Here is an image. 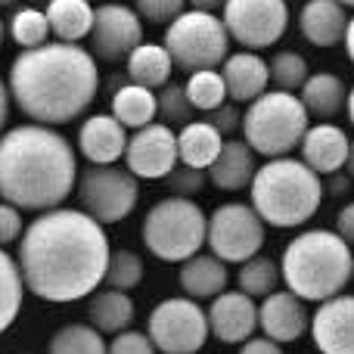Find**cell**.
I'll return each mask as SVG.
<instances>
[{"label": "cell", "instance_id": "cell-1", "mask_svg": "<svg viewBox=\"0 0 354 354\" xmlns=\"http://www.w3.org/2000/svg\"><path fill=\"white\" fill-rule=\"evenodd\" d=\"M109 236L81 208L56 205L37 212V218L19 236L16 264L22 286L53 305L81 301L103 286L109 264Z\"/></svg>", "mask_w": 354, "mask_h": 354}, {"label": "cell", "instance_id": "cell-2", "mask_svg": "<svg viewBox=\"0 0 354 354\" xmlns=\"http://www.w3.org/2000/svg\"><path fill=\"white\" fill-rule=\"evenodd\" d=\"M6 91L35 124L59 128L91 109L100 93V68L81 44L47 41L12 59Z\"/></svg>", "mask_w": 354, "mask_h": 354}, {"label": "cell", "instance_id": "cell-3", "mask_svg": "<svg viewBox=\"0 0 354 354\" xmlns=\"http://www.w3.org/2000/svg\"><path fill=\"white\" fill-rule=\"evenodd\" d=\"M75 147L47 124H19L0 134V199L19 212H47L72 196Z\"/></svg>", "mask_w": 354, "mask_h": 354}, {"label": "cell", "instance_id": "cell-4", "mask_svg": "<svg viewBox=\"0 0 354 354\" xmlns=\"http://www.w3.org/2000/svg\"><path fill=\"white\" fill-rule=\"evenodd\" d=\"M351 245L336 230H301L280 255V280L301 301H326L351 283Z\"/></svg>", "mask_w": 354, "mask_h": 354}, {"label": "cell", "instance_id": "cell-5", "mask_svg": "<svg viewBox=\"0 0 354 354\" xmlns=\"http://www.w3.org/2000/svg\"><path fill=\"white\" fill-rule=\"evenodd\" d=\"M249 205L264 227H301L324 205L320 174L301 159H268L249 180Z\"/></svg>", "mask_w": 354, "mask_h": 354}, {"label": "cell", "instance_id": "cell-6", "mask_svg": "<svg viewBox=\"0 0 354 354\" xmlns=\"http://www.w3.org/2000/svg\"><path fill=\"white\" fill-rule=\"evenodd\" d=\"M305 106L299 103L295 93L283 91H264L255 97L243 112L239 134L249 143V149L264 159H280L299 149L305 131L311 128Z\"/></svg>", "mask_w": 354, "mask_h": 354}, {"label": "cell", "instance_id": "cell-7", "mask_svg": "<svg viewBox=\"0 0 354 354\" xmlns=\"http://www.w3.org/2000/svg\"><path fill=\"white\" fill-rule=\"evenodd\" d=\"M205 218L199 202L183 196H165L153 202L143 218V245L159 261L180 264L205 245Z\"/></svg>", "mask_w": 354, "mask_h": 354}, {"label": "cell", "instance_id": "cell-8", "mask_svg": "<svg viewBox=\"0 0 354 354\" xmlns=\"http://www.w3.org/2000/svg\"><path fill=\"white\" fill-rule=\"evenodd\" d=\"M174 68L180 72H202L218 68L230 53V37L224 31V22L214 12L183 10L165 28V44Z\"/></svg>", "mask_w": 354, "mask_h": 354}, {"label": "cell", "instance_id": "cell-9", "mask_svg": "<svg viewBox=\"0 0 354 354\" xmlns=\"http://www.w3.org/2000/svg\"><path fill=\"white\" fill-rule=\"evenodd\" d=\"M75 189H78L81 212L91 214L103 227L124 221L140 199V180L118 162L115 165H87L84 171H78Z\"/></svg>", "mask_w": 354, "mask_h": 354}, {"label": "cell", "instance_id": "cell-10", "mask_svg": "<svg viewBox=\"0 0 354 354\" xmlns=\"http://www.w3.org/2000/svg\"><path fill=\"white\" fill-rule=\"evenodd\" d=\"M147 336L159 354H199L208 342L205 308L187 295L162 299L149 311Z\"/></svg>", "mask_w": 354, "mask_h": 354}, {"label": "cell", "instance_id": "cell-11", "mask_svg": "<svg viewBox=\"0 0 354 354\" xmlns=\"http://www.w3.org/2000/svg\"><path fill=\"white\" fill-rule=\"evenodd\" d=\"M205 245L224 264H243L264 245V221L249 202H224L205 218Z\"/></svg>", "mask_w": 354, "mask_h": 354}, {"label": "cell", "instance_id": "cell-12", "mask_svg": "<svg viewBox=\"0 0 354 354\" xmlns=\"http://www.w3.org/2000/svg\"><path fill=\"white\" fill-rule=\"evenodd\" d=\"M221 22L230 41L245 50L274 47L289 28L286 0H227L221 6Z\"/></svg>", "mask_w": 354, "mask_h": 354}, {"label": "cell", "instance_id": "cell-13", "mask_svg": "<svg viewBox=\"0 0 354 354\" xmlns=\"http://www.w3.org/2000/svg\"><path fill=\"white\" fill-rule=\"evenodd\" d=\"M91 56L100 62H124L128 53L143 41V22L134 6L103 3L93 6L91 25Z\"/></svg>", "mask_w": 354, "mask_h": 354}, {"label": "cell", "instance_id": "cell-14", "mask_svg": "<svg viewBox=\"0 0 354 354\" xmlns=\"http://www.w3.org/2000/svg\"><path fill=\"white\" fill-rule=\"evenodd\" d=\"M124 168L137 180H165L168 171L177 165V137L168 124L149 122L128 134L124 143Z\"/></svg>", "mask_w": 354, "mask_h": 354}, {"label": "cell", "instance_id": "cell-15", "mask_svg": "<svg viewBox=\"0 0 354 354\" xmlns=\"http://www.w3.org/2000/svg\"><path fill=\"white\" fill-rule=\"evenodd\" d=\"M208 336H214L224 345H243L258 330V305L239 289H224L214 295L205 311Z\"/></svg>", "mask_w": 354, "mask_h": 354}, {"label": "cell", "instance_id": "cell-16", "mask_svg": "<svg viewBox=\"0 0 354 354\" xmlns=\"http://www.w3.org/2000/svg\"><path fill=\"white\" fill-rule=\"evenodd\" d=\"M320 354H354V295H333L320 301L308 320Z\"/></svg>", "mask_w": 354, "mask_h": 354}, {"label": "cell", "instance_id": "cell-17", "mask_svg": "<svg viewBox=\"0 0 354 354\" xmlns=\"http://www.w3.org/2000/svg\"><path fill=\"white\" fill-rule=\"evenodd\" d=\"M308 320H311L308 305L289 289H274L258 305V330L280 345L299 342L308 333Z\"/></svg>", "mask_w": 354, "mask_h": 354}, {"label": "cell", "instance_id": "cell-18", "mask_svg": "<svg viewBox=\"0 0 354 354\" xmlns=\"http://www.w3.org/2000/svg\"><path fill=\"white\" fill-rule=\"evenodd\" d=\"M348 143H351L348 134H345L339 124L320 122L305 131V137H301V143H299V153H301V162H305L314 174L326 177V174H336L345 168Z\"/></svg>", "mask_w": 354, "mask_h": 354}, {"label": "cell", "instance_id": "cell-19", "mask_svg": "<svg viewBox=\"0 0 354 354\" xmlns=\"http://www.w3.org/2000/svg\"><path fill=\"white\" fill-rule=\"evenodd\" d=\"M124 143L128 128H122L109 112L84 118L78 128V153L87 159V165H115L124 156Z\"/></svg>", "mask_w": 354, "mask_h": 354}, {"label": "cell", "instance_id": "cell-20", "mask_svg": "<svg viewBox=\"0 0 354 354\" xmlns=\"http://www.w3.org/2000/svg\"><path fill=\"white\" fill-rule=\"evenodd\" d=\"M221 78H224V91L230 103H252L268 91V62L258 53H227V59L218 66Z\"/></svg>", "mask_w": 354, "mask_h": 354}, {"label": "cell", "instance_id": "cell-21", "mask_svg": "<svg viewBox=\"0 0 354 354\" xmlns=\"http://www.w3.org/2000/svg\"><path fill=\"white\" fill-rule=\"evenodd\" d=\"M255 168L258 162H255V153L249 149V143L243 137H230V140H224L214 162L205 168V177L218 189H224V193H236V189L249 187Z\"/></svg>", "mask_w": 354, "mask_h": 354}, {"label": "cell", "instance_id": "cell-22", "mask_svg": "<svg viewBox=\"0 0 354 354\" xmlns=\"http://www.w3.org/2000/svg\"><path fill=\"white\" fill-rule=\"evenodd\" d=\"M299 28L314 47H336L348 28V12L339 0H308L299 12Z\"/></svg>", "mask_w": 354, "mask_h": 354}, {"label": "cell", "instance_id": "cell-23", "mask_svg": "<svg viewBox=\"0 0 354 354\" xmlns=\"http://www.w3.org/2000/svg\"><path fill=\"white\" fill-rule=\"evenodd\" d=\"M183 295L193 301L199 299H214L227 289L230 283V270L221 258H214L212 252H196L187 261H180V274H177Z\"/></svg>", "mask_w": 354, "mask_h": 354}, {"label": "cell", "instance_id": "cell-24", "mask_svg": "<svg viewBox=\"0 0 354 354\" xmlns=\"http://www.w3.org/2000/svg\"><path fill=\"white\" fill-rule=\"evenodd\" d=\"M87 320L91 326L100 333V336H115V333L131 330L137 317L134 299L128 292H118V289H93L87 295Z\"/></svg>", "mask_w": 354, "mask_h": 354}, {"label": "cell", "instance_id": "cell-25", "mask_svg": "<svg viewBox=\"0 0 354 354\" xmlns=\"http://www.w3.org/2000/svg\"><path fill=\"white\" fill-rule=\"evenodd\" d=\"M345 97H348V87L339 75L333 72H314L305 78V84L299 87V103L305 106L308 118H320V122H330L333 115L345 109Z\"/></svg>", "mask_w": 354, "mask_h": 354}, {"label": "cell", "instance_id": "cell-26", "mask_svg": "<svg viewBox=\"0 0 354 354\" xmlns=\"http://www.w3.org/2000/svg\"><path fill=\"white\" fill-rule=\"evenodd\" d=\"M124 68H128L124 75H128L131 84H140L147 91L165 87L174 75V62L168 56V50L162 44H149V41H140L131 50L128 59H124Z\"/></svg>", "mask_w": 354, "mask_h": 354}, {"label": "cell", "instance_id": "cell-27", "mask_svg": "<svg viewBox=\"0 0 354 354\" xmlns=\"http://www.w3.org/2000/svg\"><path fill=\"white\" fill-rule=\"evenodd\" d=\"M50 35L62 44H81L91 35L93 25V6L91 0H50L44 6Z\"/></svg>", "mask_w": 354, "mask_h": 354}, {"label": "cell", "instance_id": "cell-28", "mask_svg": "<svg viewBox=\"0 0 354 354\" xmlns=\"http://www.w3.org/2000/svg\"><path fill=\"white\" fill-rule=\"evenodd\" d=\"M177 137V162L189 168H202L205 171L214 162V156L224 147V137L205 122H187Z\"/></svg>", "mask_w": 354, "mask_h": 354}, {"label": "cell", "instance_id": "cell-29", "mask_svg": "<svg viewBox=\"0 0 354 354\" xmlns=\"http://www.w3.org/2000/svg\"><path fill=\"white\" fill-rule=\"evenodd\" d=\"M112 112L109 115L115 118L122 128H143L156 118V91H147L140 84H122L118 91H112L109 100Z\"/></svg>", "mask_w": 354, "mask_h": 354}, {"label": "cell", "instance_id": "cell-30", "mask_svg": "<svg viewBox=\"0 0 354 354\" xmlns=\"http://www.w3.org/2000/svg\"><path fill=\"white\" fill-rule=\"evenodd\" d=\"M25 301V286H22V274L19 264L10 252L0 249V336L16 324L19 311Z\"/></svg>", "mask_w": 354, "mask_h": 354}, {"label": "cell", "instance_id": "cell-31", "mask_svg": "<svg viewBox=\"0 0 354 354\" xmlns=\"http://www.w3.org/2000/svg\"><path fill=\"white\" fill-rule=\"evenodd\" d=\"M47 354H106V336L91 324H66L50 336Z\"/></svg>", "mask_w": 354, "mask_h": 354}, {"label": "cell", "instance_id": "cell-32", "mask_svg": "<svg viewBox=\"0 0 354 354\" xmlns=\"http://www.w3.org/2000/svg\"><path fill=\"white\" fill-rule=\"evenodd\" d=\"M239 292L249 299H264L280 286V264L268 255H252L239 264Z\"/></svg>", "mask_w": 354, "mask_h": 354}, {"label": "cell", "instance_id": "cell-33", "mask_svg": "<svg viewBox=\"0 0 354 354\" xmlns=\"http://www.w3.org/2000/svg\"><path fill=\"white\" fill-rule=\"evenodd\" d=\"M143 258L134 249H115L109 252V264H106L103 274V286L106 289H118V292H131L143 283Z\"/></svg>", "mask_w": 354, "mask_h": 354}, {"label": "cell", "instance_id": "cell-34", "mask_svg": "<svg viewBox=\"0 0 354 354\" xmlns=\"http://www.w3.org/2000/svg\"><path fill=\"white\" fill-rule=\"evenodd\" d=\"M187 100L196 112H212L221 103H227V91H224V78L218 68H202V72H189L187 84Z\"/></svg>", "mask_w": 354, "mask_h": 354}, {"label": "cell", "instance_id": "cell-35", "mask_svg": "<svg viewBox=\"0 0 354 354\" xmlns=\"http://www.w3.org/2000/svg\"><path fill=\"white\" fill-rule=\"evenodd\" d=\"M308 75H311L308 72V59L301 53H295V50H280L268 62V78L274 84V91L299 93V87L305 84Z\"/></svg>", "mask_w": 354, "mask_h": 354}, {"label": "cell", "instance_id": "cell-36", "mask_svg": "<svg viewBox=\"0 0 354 354\" xmlns=\"http://www.w3.org/2000/svg\"><path fill=\"white\" fill-rule=\"evenodd\" d=\"M10 37L22 50L47 44L50 41V25H47L44 10H37V6H19L10 19Z\"/></svg>", "mask_w": 354, "mask_h": 354}, {"label": "cell", "instance_id": "cell-37", "mask_svg": "<svg viewBox=\"0 0 354 354\" xmlns=\"http://www.w3.org/2000/svg\"><path fill=\"white\" fill-rule=\"evenodd\" d=\"M193 106H189L187 100V91H183V84H174V81H168L165 87H159L156 91V115H162V124H168V128H183L187 122H193Z\"/></svg>", "mask_w": 354, "mask_h": 354}, {"label": "cell", "instance_id": "cell-38", "mask_svg": "<svg viewBox=\"0 0 354 354\" xmlns=\"http://www.w3.org/2000/svg\"><path fill=\"white\" fill-rule=\"evenodd\" d=\"M183 10L187 0H134V12L140 16V22L153 25H171Z\"/></svg>", "mask_w": 354, "mask_h": 354}, {"label": "cell", "instance_id": "cell-39", "mask_svg": "<svg viewBox=\"0 0 354 354\" xmlns=\"http://www.w3.org/2000/svg\"><path fill=\"white\" fill-rule=\"evenodd\" d=\"M168 187H171V196H183V199H193V196H199L202 189H205L208 177L202 168H189V165H177L168 171Z\"/></svg>", "mask_w": 354, "mask_h": 354}, {"label": "cell", "instance_id": "cell-40", "mask_svg": "<svg viewBox=\"0 0 354 354\" xmlns=\"http://www.w3.org/2000/svg\"><path fill=\"white\" fill-rule=\"evenodd\" d=\"M205 124H212L224 140L230 137H239V124H243V112H239L236 103H221L218 109L205 112Z\"/></svg>", "mask_w": 354, "mask_h": 354}, {"label": "cell", "instance_id": "cell-41", "mask_svg": "<svg viewBox=\"0 0 354 354\" xmlns=\"http://www.w3.org/2000/svg\"><path fill=\"white\" fill-rule=\"evenodd\" d=\"M106 354H159V351L149 342L147 333L124 330V333H115L112 342H106Z\"/></svg>", "mask_w": 354, "mask_h": 354}, {"label": "cell", "instance_id": "cell-42", "mask_svg": "<svg viewBox=\"0 0 354 354\" xmlns=\"http://www.w3.org/2000/svg\"><path fill=\"white\" fill-rule=\"evenodd\" d=\"M25 230V221H22V212L16 205L0 199V249H6L10 243H19Z\"/></svg>", "mask_w": 354, "mask_h": 354}, {"label": "cell", "instance_id": "cell-43", "mask_svg": "<svg viewBox=\"0 0 354 354\" xmlns=\"http://www.w3.org/2000/svg\"><path fill=\"white\" fill-rule=\"evenodd\" d=\"M239 354H283V345L268 336H249L243 342V348H239Z\"/></svg>", "mask_w": 354, "mask_h": 354}, {"label": "cell", "instance_id": "cell-44", "mask_svg": "<svg viewBox=\"0 0 354 354\" xmlns=\"http://www.w3.org/2000/svg\"><path fill=\"white\" fill-rule=\"evenodd\" d=\"M320 187H324V199L326 196H345L351 189V177L342 171L326 174V177H320Z\"/></svg>", "mask_w": 354, "mask_h": 354}, {"label": "cell", "instance_id": "cell-45", "mask_svg": "<svg viewBox=\"0 0 354 354\" xmlns=\"http://www.w3.org/2000/svg\"><path fill=\"white\" fill-rule=\"evenodd\" d=\"M336 233L354 249V202H348V205L336 214Z\"/></svg>", "mask_w": 354, "mask_h": 354}, {"label": "cell", "instance_id": "cell-46", "mask_svg": "<svg viewBox=\"0 0 354 354\" xmlns=\"http://www.w3.org/2000/svg\"><path fill=\"white\" fill-rule=\"evenodd\" d=\"M10 91H6V81L0 78V134H3V128H6V122H10Z\"/></svg>", "mask_w": 354, "mask_h": 354}, {"label": "cell", "instance_id": "cell-47", "mask_svg": "<svg viewBox=\"0 0 354 354\" xmlns=\"http://www.w3.org/2000/svg\"><path fill=\"white\" fill-rule=\"evenodd\" d=\"M189 10H202V12H218L227 0H187Z\"/></svg>", "mask_w": 354, "mask_h": 354}, {"label": "cell", "instance_id": "cell-48", "mask_svg": "<svg viewBox=\"0 0 354 354\" xmlns=\"http://www.w3.org/2000/svg\"><path fill=\"white\" fill-rule=\"evenodd\" d=\"M342 44H345V53H348V59L354 62V16H348V28H345Z\"/></svg>", "mask_w": 354, "mask_h": 354}, {"label": "cell", "instance_id": "cell-49", "mask_svg": "<svg viewBox=\"0 0 354 354\" xmlns=\"http://www.w3.org/2000/svg\"><path fill=\"white\" fill-rule=\"evenodd\" d=\"M345 112H348V122H351V128H354V87L348 91V97H345Z\"/></svg>", "mask_w": 354, "mask_h": 354}, {"label": "cell", "instance_id": "cell-50", "mask_svg": "<svg viewBox=\"0 0 354 354\" xmlns=\"http://www.w3.org/2000/svg\"><path fill=\"white\" fill-rule=\"evenodd\" d=\"M345 171H348V177L354 180V140L348 143V159H345Z\"/></svg>", "mask_w": 354, "mask_h": 354}, {"label": "cell", "instance_id": "cell-51", "mask_svg": "<svg viewBox=\"0 0 354 354\" xmlns=\"http://www.w3.org/2000/svg\"><path fill=\"white\" fill-rule=\"evenodd\" d=\"M3 35H6V28H3V19H0V47H3Z\"/></svg>", "mask_w": 354, "mask_h": 354}, {"label": "cell", "instance_id": "cell-52", "mask_svg": "<svg viewBox=\"0 0 354 354\" xmlns=\"http://www.w3.org/2000/svg\"><path fill=\"white\" fill-rule=\"evenodd\" d=\"M339 3H342V6H345V10H348V6H351V10H354V0H339Z\"/></svg>", "mask_w": 354, "mask_h": 354}, {"label": "cell", "instance_id": "cell-53", "mask_svg": "<svg viewBox=\"0 0 354 354\" xmlns=\"http://www.w3.org/2000/svg\"><path fill=\"white\" fill-rule=\"evenodd\" d=\"M10 3H19V0H0V6H10Z\"/></svg>", "mask_w": 354, "mask_h": 354}, {"label": "cell", "instance_id": "cell-54", "mask_svg": "<svg viewBox=\"0 0 354 354\" xmlns=\"http://www.w3.org/2000/svg\"><path fill=\"white\" fill-rule=\"evenodd\" d=\"M351 283H354V261H351Z\"/></svg>", "mask_w": 354, "mask_h": 354}, {"label": "cell", "instance_id": "cell-55", "mask_svg": "<svg viewBox=\"0 0 354 354\" xmlns=\"http://www.w3.org/2000/svg\"><path fill=\"white\" fill-rule=\"evenodd\" d=\"M37 3H50V0H37Z\"/></svg>", "mask_w": 354, "mask_h": 354}]
</instances>
